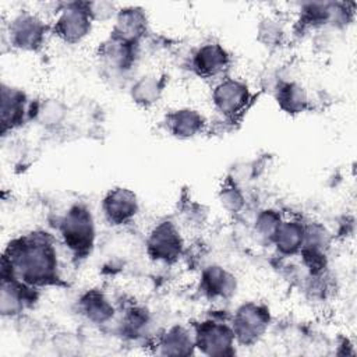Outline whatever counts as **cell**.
<instances>
[{
  "instance_id": "1",
  "label": "cell",
  "mask_w": 357,
  "mask_h": 357,
  "mask_svg": "<svg viewBox=\"0 0 357 357\" xmlns=\"http://www.w3.org/2000/svg\"><path fill=\"white\" fill-rule=\"evenodd\" d=\"M3 275H10L28 286H43L57 279V255L43 236H29L10 244L4 257Z\"/></svg>"
},
{
  "instance_id": "2",
  "label": "cell",
  "mask_w": 357,
  "mask_h": 357,
  "mask_svg": "<svg viewBox=\"0 0 357 357\" xmlns=\"http://www.w3.org/2000/svg\"><path fill=\"white\" fill-rule=\"evenodd\" d=\"M60 233L64 244L73 252L86 254L95 240V223L91 212L82 205L70 208L60 222Z\"/></svg>"
},
{
  "instance_id": "3",
  "label": "cell",
  "mask_w": 357,
  "mask_h": 357,
  "mask_svg": "<svg viewBox=\"0 0 357 357\" xmlns=\"http://www.w3.org/2000/svg\"><path fill=\"white\" fill-rule=\"evenodd\" d=\"M92 26V18L88 13L86 1H74L61 4L57 10L54 22V33L67 43H77L82 40Z\"/></svg>"
},
{
  "instance_id": "4",
  "label": "cell",
  "mask_w": 357,
  "mask_h": 357,
  "mask_svg": "<svg viewBox=\"0 0 357 357\" xmlns=\"http://www.w3.org/2000/svg\"><path fill=\"white\" fill-rule=\"evenodd\" d=\"M47 25L33 13L22 11L15 15L8 24V38L14 47L21 50L39 49L46 38Z\"/></svg>"
},
{
  "instance_id": "5",
  "label": "cell",
  "mask_w": 357,
  "mask_h": 357,
  "mask_svg": "<svg viewBox=\"0 0 357 357\" xmlns=\"http://www.w3.org/2000/svg\"><path fill=\"white\" fill-rule=\"evenodd\" d=\"M269 325V311L255 303H247L237 308L233 318V332L238 342L251 344L257 342Z\"/></svg>"
},
{
  "instance_id": "6",
  "label": "cell",
  "mask_w": 357,
  "mask_h": 357,
  "mask_svg": "<svg viewBox=\"0 0 357 357\" xmlns=\"http://www.w3.org/2000/svg\"><path fill=\"white\" fill-rule=\"evenodd\" d=\"M212 100L216 110L225 117H236L245 110L251 100V92L245 82L225 78L213 88Z\"/></svg>"
},
{
  "instance_id": "7",
  "label": "cell",
  "mask_w": 357,
  "mask_h": 357,
  "mask_svg": "<svg viewBox=\"0 0 357 357\" xmlns=\"http://www.w3.org/2000/svg\"><path fill=\"white\" fill-rule=\"evenodd\" d=\"M148 254L155 261L172 262L183 252V237L172 222H162L156 225L149 233Z\"/></svg>"
},
{
  "instance_id": "8",
  "label": "cell",
  "mask_w": 357,
  "mask_h": 357,
  "mask_svg": "<svg viewBox=\"0 0 357 357\" xmlns=\"http://www.w3.org/2000/svg\"><path fill=\"white\" fill-rule=\"evenodd\" d=\"M234 340L233 328L213 321L202 322L195 335V344L209 356H225L230 353Z\"/></svg>"
},
{
  "instance_id": "9",
  "label": "cell",
  "mask_w": 357,
  "mask_h": 357,
  "mask_svg": "<svg viewBox=\"0 0 357 357\" xmlns=\"http://www.w3.org/2000/svg\"><path fill=\"white\" fill-rule=\"evenodd\" d=\"M106 219L113 225H124L138 212L137 195L128 188H113L103 198L102 204Z\"/></svg>"
},
{
  "instance_id": "10",
  "label": "cell",
  "mask_w": 357,
  "mask_h": 357,
  "mask_svg": "<svg viewBox=\"0 0 357 357\" xmlns=\"http://www.w3.org/2000/svg\"><path fill=\"white\" fill-rule=\"evenodd\" d=\"M148 29V17L144 8L138 6H127L117 10L114 17L113 36L138 43Z\"/></svg>"
},
{
  "instance_id": "11",
  "label": "cell",
  "mask_w": 357,
  "mask_h": 357,
  "mask_svg": "<svg viewBox=\"0 0 357 357\" xmlns=\"http://www.w3.org/2000/svg\"><path fill=\"white\" fill-rule=\"evenodd\" d=\"M230 63V56L219 43H205L192 56L194 71L205 78L222 74Z\"/></svg>"
},
{
  "instance_id": "12",
  "label": "cell",
  "mask_w": 357,
  "mask_h": 357,
  "mask_svg": "<svg viewBox=\"0 0 357 357\" xmlns=\"http://www.w3.org/2000/svg\"><path fill=\"white\" fill-rule=\"evenodd\" d=\"M32 109V106H31ZM31 109H26V95L24 91L7 86L3 84L1 86V126L3 132L18 127L25 120L26 113L31 116Z\"/></svg>"
},
{
  "instance_id": "13",
  "label": "cell",
  "mask_w": 357,
  "mask_h": 357,
  "mask_svg": "<svg viewBox=\"0 0 357 357\" xmlns=\"http://www.w3.org/2000/svg\"><path fill=\"white\" fill-rule=\"evenodd\" d=\"M135 46L137 43H131L112 35V38L103 43L100 49V57L109 70L124 73L132 66L135 60Z\"/></svg>"
},
{
  "instance_id": "14",
  "label": "cell",
  "mask_w": 357,
  "mask_h": 357,
  "mask_svg": "<svg viewBox=\"0 0 357 357\" xmlns=\"http://www.w3.org/2000/svg\"><path fill=\"white\" fill-rule=\"evenodd\" d=\"M204 126V116L191 107L177 109L166 116V127L169 132L181 139L195 137L202 131Z\"/></svg>"
},
{
  "instance_id": "15",
  "label": "cell",
  "mask_w": 357,
  "mask_h": 357,
  "mask_svg": "<svg viewBox=\"0 0 357 357\" xmlns=\"http://www.w3.org/2000/svg\"><path fill=\"white\" fill-rule=\"evenodd\" d=\"M201 289L208 297L229 298L236 293V278L219 265H211L202 272Z\"/></svg>"
},
{
  "instance_id": "16",
  "label": "cell",
  "mask_w": 357,
  "mask_h": 357,
  "mask_svg": "<svg viewBox=\"0 0 357 357\" xmlns=\"http://www.w3.org/2000/svg\"><path fill=\"white\" fill-rule=\"evenodd\" d=\"M29 300L28 284L14 276L3 275L0 297V311L3 315L11 317L21 312Z\"/></svg>"
},
{
  "instance_id": "17",
  "label": "cell",
  "mask_w": 357,
  "mask_h": 357,
  "mask_svg": "<svg viewBox=\"0 0 357 357\" xmlns=\"http://www.w3.org/2000/svg\"><path fill=\"white\" fill-rule=\"evenodd\" d=\"M303 240L304 226L294 220H282L272 237L276 248L286 255L298 252L303 247Z\"/></svg>"
},
{
  "instance_id": "18",
  "label": "cell",
  "mask_w": 357,
  "mask_h": 357,
  "mask_svg": "<svg viewBox=\"0 0 357 357\" xmlns=\"http://www.w3.org/2000/svg\"><path fill=\"white\" fill-rule=\"evenodd\" d=\"M278 105L286 113H301L308 106V96L305 89L297 82H282L276 88Z\"/></svg>"
},
{
  "instance_id": "19",
  "label": "cell",
  "mask_w": 357,
  "mask_h": 357,
  "mask_svg": "<svg viewBox=\"0 0 357 357\" xmlns=\"http://www.w3.org/2000/svg\"><path fill=\"white\" fill-rule=\"evenodd\" d=\"M67 116V107L59 99H46L32 105L31 117L46 128L59 127Z\"/></svg>"
},
{
  "instance_id": "20",
  "label": "cell",
  "mask_w": 357,
  "mask_h": 357,
  "mask_svg": "<svg viewBox=\"0 0 357 357\" xmlns=\"http://www.w3.org/2000/svg\"><path fill=\"white\" fill-rule=\"evenodd\" d=\"M82 314L93 322H106L113 317V305L109 303L106 296L98 290H91L82 296L81 301Z\"/></svg>"
},
{
  "instance_id": "21",
  "label": "cell",
  "mask_w": 357,
  "mask_h": 357,
  "mask_svg": "<svg viewBox=\"0 0 357 357\" xmlns=\"http://www.w3.org/2000/svg\"><path fill=\"white\" fill-rule=\"evenodd\" d=\"M163 92V81L158 75L149 74L137 79L131 86V98L141 106L156 103Z\"/></svg>"
},
{
  "instance_id": "22",
  "label": "cell",
  "mask_w": 357,
  "mask_h": 357,
  "mask_svg": "<svg viewBox=\"0 0 357 357\" xmlns=\"http://www.w3.org/2000/svg\"><path fill=\"white\" fill-rule=\"evenodd\" d=\"M192 346V339L190 333L181 328L174 326L170 331L166 332V335L162 337L160 347L163 349L165 354H188L190 349Z\"/></svg>"
},
{
  "instance_id": "23",
  "label": "cell",
  "mask_w": 357,
  "mask_h": 357,
  "mask_svg": "<svg viewBox=\"0 0 357 357\" xmlns=\"http://www.w3.org/2000/svg\"><path fill=\"white\" fill-rule=\"evenodd\" d=\"M282 222V218L280 215L276 212V211H272V209H266V211H262L258 218H257V230L258 233L264 237V238H268V240H272L278 226L280 225Z\"/></svg>"
},
{
  "instance_id": "24",
  "label": "cell",
  "mask_w": 357,
  "mask_h": 357,
  "mask_svg": "<svg viewBox=\"0 0 357 357\" xmlns=\"http://www.w3.org/2000/svg\"><path fill=\"white\" fill-rule=\"evenodd\" d=\"M283 33L284 32H283L282 25L275 18H265L258 28L259 39L264 43H266V46L272 45V43H280Z\"/></svg>"
},
{
  "instance_id": "25",
  "label": "cell",
  "mask_w": 357,
  "mask_h": 357,
  "mask_svg": "<svg viewBox=\"0 0 357 357\" xmlns=\"http://www.w3.org/2000/svg\"><path fill=\"white\" fill-rule=\"evenodd\" d=\"M86 6L92 21H107L117 14L114 3L110 1H86Z\"/></svg>"
},
{
  "instance_id": "26",
  "label": "cell",
  "mask_w": 357,
  "mask_h": 357,
  "mask_svg": "<svg viewBox=\"0 0 357 357\" xmlns=\"http://www.w3.org/2000/svg\"><path fill=\"white\" fill-rule=\"evenodd\" d=\"M243 201L244 198L236 185H226L222 188L220 202L226 209L231 212H237L238 209L243 208Z\"/></svg>"
}]
</instances>
